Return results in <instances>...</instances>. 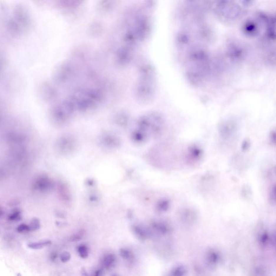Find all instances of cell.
Returning a JSON list of instances; mask_svg holds the SVG:
<instances>
[{
    "label": "cell",
    "mask_w": 276,
    "mask_h": 276,
    "mask_svg": "<svg viewBox=\"0 0 276 276\" xmlns=\"http://www.w3.org/2000/svg\"><path fill=\"white\" fill-rule=\"evenodd\" d=\"M52 244V242L50 240H44L38 242H33L28 245L29 248L34 250H39L43 248L48 247Z\"/></svg>",
    "instance_id": "8992f818"
},
{
    "label": "cell",
    "mask_w": 276,
    "mask_h": 276,
    "mask_svg": "<svg viewBox=\"0 0 276 276\" xmlns=\"http://www.w3.org/2000/svg\"><path fill=\"white\" fill-rule=\"evenodd\" d=\"M77 251L80 258L85 259L89 255V248L88 245L85 243L78 245L76 248Z\"/></svg>",
    "instance_id": "52a82bcc"
},
{
    "label": "cell",
    "mask_w": 276,
    "mask_h": 276,
    "mask_svg": "<svg viewBox=\"0 0 276 276\" xmlns=\"http://www.w3.org/2000/svg\"><path fill=\"white\" fill-rule=\"evenodd\" d=\"M81 273H82V276H90L85 268H82V270H81Z\"/></svg>",
    "instance_id": "2e32d148"
},
{
    "label": "cell",
    "mask_w": 276,
    "mask_h": 276,
    "mask_svg": "<svg viewBox=\"0 0 276 276\" xmlns=\"http://www.w3.org/2000/svg\"><path fill=\"white\" fill-rule=\"evenodd\" d=\"M169 206V202L168 201V200H164L162 201V203L160 205V209L162 210H166L168 209Z\"/></svg>",
    "instance_id": "4fadbf2b"
},
{
    "label": "cell",
    "mask_w": 276,
    "mask_h": 276,
    "mask_svg": "<svg viewBox=\"0 0 276 276\" xmlns=\"http://www.w3.org/2000/svg\"><path fill=\"white\" fill-rule=\"evenodd\" d=\"M113 276H116V275H113Z\"/></svg>",
    "instance_id": "ac0fdd59"
},
{
    "label": "cell",
    "mask_w": 276,
    "mask_h": 276,
    "mask_svg": "<svg viewBox=\"0 0 276 276\" xmlns=\"http://www.w3.org/2000/svg\"><path fill=\"white\" fill-rule=\"evenodd\" d=\"M191 154L194 158H198L201 156V151L198 148L194 147L191 151Z\"/></svg>",
    "instance_id": "7c38bea8"
},
{
    "label": "cell",
    "mask_w": 276,
    "mask_h": 276,
    "mask_svg": "<svg viewBox=\"0 0 276 276\" xmlns=\"http://www.w3.org/2000/svg\"><path fill=\"white\" fill-rule=\"evenodd\" d=\"M237 131V124L232 120L225 121L220 125L219 133L222 139L229 140L235 137Z\"/></svg>",
    "instance_id": "7a4b0ae2"
},
{
    "label": "cell",
    "mask_w": 276,
    "mask_h": 276,
    "mask_svg": "<svg viewBox=\"0 0 276 276\" xmlns=\"http://www.w3.org/2000/svg\"><path fill=\"white\" fill-rule=\"evenodd\" d=\"M71 255L68 251H63L60 255V259L63 263H66L71 260Z\"/></svg>",
    "instance_id": "9c48e42d"
},
{
    "label": "cell",
    "mask_w": 276,
    "mask_h": 276,
    "mask_svg": "<svg viewBox=\"0 0 276 276\" xmlns=\"http://www.w3.org/2000/svg\"><path fill=\"white\" fill-rule=\"evenodd\" d=\"M93 276H104L103 270L102 269H99V270H96Z\"/></svg>",
    "instance_id": "9a60e30c"
},
{
    "label": "cell",
    "mask_w": 276,
    "mask_h": 276,
    "mask_svg": "<svg viewBox=\"0 0 276 276\" xmlns=\"http://www.w3.org/2000/svg\"><path fill=\"white\" fill-rule=\"evenodd\" d=\"M133 232L137 238L141 241H145L149 237L148 232L141 227L135 225L133 227Z\"/></svg>",
    "instance_id": "3957f363"
},
{
    "label": "cell",
    "mask_w": 276,
    "mask_h": 276,
    "mask_svg": "<svg viewBox=\"0 0 276 276\" xmlns=\"http://www.w3.org/2000/svg\"><path fill=\"white\" fill-rule=\"evenodd\" d=\"M58 256V254L57 252L52 251V252H51L50 254V255H49V258L52 262H55L56 260H57Z\"/></svg>",
    "instance_id": "5bb4252c"
},
{
    "label": "cell",
    "mask_w": 276,
    "mask_h": 276,
    "mask_svg": "<svg viewBox=\"0 0 276 276\" xmlns=\"http://www.w3.org/2000/svg\"><path fill=\"white\" fill-rule=\"evenodd\" d=\"M244 1H219L214 6L216 16L222 21L232 22L244 14L249 4Z\"/></svg>",
    "instance_id": "6da1fadb"
},
{
    "label": "cell",
    "mask_w": 276,
    "mask_h": 276,
    "mask_svg": "<svg viewBox=\"0 0 276 276\" xmlns=\"http://www.w3.org/2000/svg\"><path fill=\"white\" fill-rule=\"evenodd\" d=\"M115 260L116 257L114 254H106L102 259V266L106 270L110 269L114 265Z\"/></svg>",
    "instance_id": "277c9868"
},
{
    "label": "cell",
    "mask_w": 276,
    "mask_h": 276,
    "mask_svg": "<svg viewBox=\"0 0 276 276\" xmlns=\"http://www.w3.org/2000/svg\"><path fill=\"white\" fill-rule=\"evenodd\" d=\"M29 227L30 231H35L38 230L40 228V223L39 220L36 219H32Z\"/></svg>",
    "instance_id": "30bf717a"
},
{
    "label": "cell",
    "mask_w": 276,
    "mask_h": 276,
    "mask_svg": "<svg viewBox=\"0 0 276 276\" xmlns=\"http://www.w3.org/2000/svg\"><path fill=\"white\" fill-rule=\"evenodd\" d=\"M121 257L128 263H132L135 260V254L133 252L127 248H121L119 251Z\"/></svg>",
    "instance_id": "5b68a950"
},
{
    "label": "cell",
    "mask_w": 276,
    "mask_h": 276,
    "mask_svg": "<svg viewBox=\"0 0 276 276\" xmlns=\"http://www.w3.org/2000/svg\"><path fill=\"white\" fill-rule=\"evenodd\" d=\"M16 276H22L21 275V273H17V275H16Z\"/></svg>",
    "instance_id": "e0dca14e"
},
{
    "label": "cell",
    "mask_w": 276,
    "mask_h": 276,
    "mask_svg": "<svg viewBox=\"0 0 276 276\" xmlns=\"http://www.w3.org/2000/svg\"><path fill=\"white\" fill-rule=\"evenodd\" d=\"M84 236V232L83 231H80L72 235L70 237V241L71 242H77L80 241L82 240V239H83Z\"/></svg>",
    "instance_id": "ba28073f"
},
{
    "label": "cell",
    "mask_w": 276,
    "mask_h": 276,
    "mask_svg": "<svg viewBox=\"0 0 276 276\" xmlns=\"http://www.w3.org/2000/svg\"><path fill=\"white\" fill-rule=\"evenodd\" d=\"M16 230L19 233H23V232L30 231L29 227L25 224H21L19 226H18L16 229Z\"/></svg>",
    "instance_id": "8fae6325"
}]
</instances>
